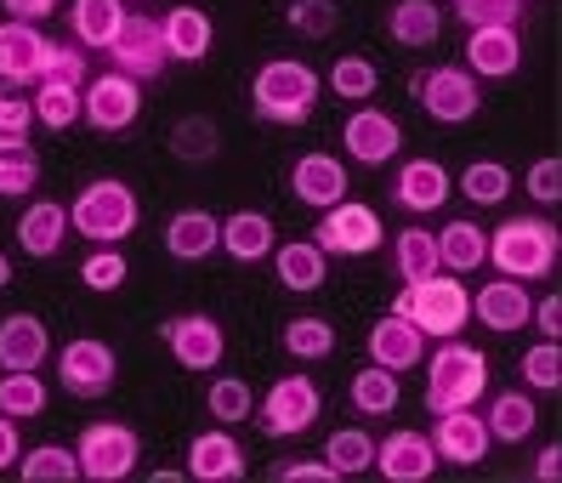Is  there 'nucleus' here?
Segmentation results:
<instances>
[{
    "label": "nucleus",
    "mask_w": 562,
    "mask_h": 483,
    "mask_svg": "<svg viewBox=\"0 0 562 483\" xmlns=\"http://www.w3.org/2000/svg\"><path fill=\"white\" fill-rule=\"evenodd\" d=\"M522 63V35L517 29H472L467 35V69L477 80H506Z\"/></svg>",
    "instance_id": "23"
},
{
    "label": "nucleus",
    "mask_w": 562,
    "mask_h": 483,
    "mask_svg": "<svg viewBox=\"0 0 562 483\" xmlns=\"http://www.w3.org/2000/svg\"><path fill=\"white\" fill-rule=\"evenodd\" d=\"M29 125H35V103L0 86V148H12V143H29Z\"/></svg>",
    "instance_id": "49"
},
{
    "label": "nucleus",
    "mask_w": 562,
    "mask_h": 483,
    "mask_svg": "<svg viewBox=\"0 0 562 483\" xmlns=\"http://www.w3.org/2000/svg\"><path fill=\"white\" fill-rule=\"evenodd\" d=\"M52 352V336L35 313H7L0 318V370H41Z\"/></svg>",
    "instance_id": "25"
},
{
    "label": "nucleus",
    "mask_w": 562,
    "mask_h": 483,
    "mask_svg": "<svg viewBox=\"0 0 562 483\" xmlns=\"http://www.w3.org/2000/svg\"><path fill=\"white\" fill-rule=\"evenodd\" d=\"M488 262V228H477V222H443L438 228V268L449 273H477Z\"/></svg>",
    "instance_id": "30"
},
{
    "label": "nucleus",
    "mask_w": 562,
    "mask_h": 483,
    "mask_svg": "<svg viewBox=\"0 0 562 483\" xmlns=\"http://www.w3.org/2000/svg\"><path fill=\"white\" fill-rule=\"evenodd\" d=\"M347 398H352V409H358V415L381 422V415H392V409H398V398H404L398 370H381V364L358 370V375H352V386H347Z\"/></svg>",
    "instance_id": "35"
},
{
    "label": "nucleus",
    "mask_w": 562,
    "mask_h": 483,
    "mask_svg": "<svg viewBox=\"0 0 562 483\" xmlns=\"http://www.w3.org/2000/svg\"><path fill=\"white\" fill-rule=\"evenodd\" d=\"M273 483H341V472L324 456L318 461H284V467H273Z\"/></svg>",
    "instance_id": "53"
},
{
    "label": "nucleus",
    "mask_w": 562,
    "mask_h": 483,
    "mask_svg": "<svg viewBox=\"0 0 562 483\" xmlns=\"http://www.w3.org/2000/svg\"><path fill=\"white\" fill-rule=\"evenodd\" d=\"M137 114H143V86L131 80V75H120V69H109V75H91L86 80V109H80V120L91 125V132H131L137 125Z\"/></svg>",
    "instance_id": "12"
},
{
    "label": "nucleus",
    "mask_w": 562,
    "mask_h": 483,
    "mask_svg": "<svg viewBox=\"0 0 562 483\" xmlns=\"http://www.w3.org/2000/svg\"><path fill=\"white\" fill-rule=\"evenodd\" d=\"M318 103V75L295 57H273L261 63L250 80V114L268 125H302Z\"/></svg>",
    "instance_id": "4"
},
{
    "label": "nucleus",
    "mask_w": 562,
    "mask_h": 483,
    "mask_svg": "<svg viewBox=\"0 0 562 483\" xmlns=\"http://www.w3.org/2000/svg\"><path fill=\"white\" fill-rule=\"evenodd\" d=\"M125 273H131V262L120 256V245H97L86 262H80V284L86 290H97V296H109V290H120L125 284Z\"/></svg>",
    "instance_id": "45"
},
{
    "label": "nucleus",
    "mask_w": 562,
    "mask_h": 483,
    "mask_svg": "<svg viewBox=\"0 0 562 483\" xmlns=\"http://www.w3.org/2000/svg\"><path fill=\"white\" fill-rule=\"evenodd\" d=\"M114 381H120V359H114L109 341H97V336L63 341V352H57V386L69 398H109Z\"/></svg>",
    "instance_id": "7"
},
{
    "label": "nucleus",
    "mask_w": 562,
    "mask_h": 483,
    "mask_svg": "<svg viewBox=\"0 0 562 483\" xmlns=\"http://www.w3.org/2000/svg\"><path fill=\"white\" fill-rule=\"evenodd\" d=\"M522 193L535 205H557L562 200V159L551 154V159H535V166H528V177H522Z\"/></svg>",
    "instance_id": "51"
},
{
    "label": "nucleus",
    "mask_w": 562,
    "mask_h": 483,
    "mask_svg": "<svg viewBox=\"0 0 562 483\" xmlns=\"http://www.w3.org/2000/svg\"><path fill=\"white\" fill-rule=\"evenodd\" d=\"M284 18H290L295 35H307V41H324L329 29H336V7H324V0H295Z\"/></svg>",
    "instance_id": "52"
},
{
    "label": "nucleus",
    "mask_w": 562,
    "mask_h": 483,
    "mask_svg": "<svg viewBox=\"0 0 562 483\" xmlns=\"http://www.w3.org/2000/svg\"><path fill=\"white\" fill-rule=\"evenodd\" d=\"M386 228H381V216L370 205H358V200H341V205H329L318 216V228H313V245L324 256H370L381 250Z\"/></svg>",
    "instance_id": "11"
},
{
    "label": "nucleus",
    "mask_w": 562,
    "mask_h": 483,
    "mask_svg": "<svg viewBox=\"0 0 562 483\" xmlns=\"http://www.w3.org/2000/svg\"><path fill=\"white\" fill-rule=\"evenodd\" d=\"M159 341H165V352H171L182 370H216L222 352H227V336H222V325H216L211 313H177V318H165Z\"/></svg>",
    "instance_id": "13"
},
{
    "label": "nucleus",
    "mask_w": 562,
    "mask_h": 483,
    "mask_svg": "<svg viewBox=\"0 0 562 483\" xmlns=\"http://www.w3.org/2000/svg\"><path fill=\"white\" fill-rule=\"evenodd\" d=\"M137 7H143V0H137Z\"/></svg>",
    "instance_id": "60"
},
{
    "label": "nucleus",
    "mask_w": 562,
    "mask_h": 483,
    "mask_svg": "<svg viewBox=\"0 0 562 483\" xmlns=\"http://www.w3.org/2000/svg\"><path fill=\"white\" fill-rule=\"evenodd\" d=\"M69 234H75L69 205H57V200H35L18 216V245H23V256H35V262H52V256L69 245Z\"/></svg>",
    "instance_id": "21"
},
{
    "label": "nucleus",
    "mask_w": 562,
    "mask_h": 483,
    "mask_svg": "<svg viewBox=\"0 0 562 483\" xmlns=\"http://www.w3.org/2000/svg\"><path fill=\"white\" fill-rule=\"evenodd\" d=\"M35 120L46 125V132H69V125L80 120V109H86V86H75V80H35Z\"/></svg>",
    "instance_id": "34"
},
{
    "label": "nucleus",
    "mask_w": 562,
    "mask_h": 483,
    "mask_svg": "<svg viewBox=\"0 0 562 483\" xmlns=\"http://www.w3.org/2000/svg\"><path fill=\"white\" fill-rule=\"evenodd\" d=\"M41 63H46V35L23 18H0V86L23 91L41 80Z\"/></svg>",
    "instance_id": "17"
},
{
    "label": "nucleus",
    "mask_w": 562,
    "mask_h": 483,
    "mask_svg": "<svg viewBox=\"0 0 562 483\" xmlns=\"http://www.w3.org/2000/svg\"><path fill=\"white\" fill-rule=\"evenodd\" d=\"M273 245H279V234H273V216L268 211H234V216H222V245L216 250H227L234 262H268L273 256Z\"/></svg>",
    "instance_id": "26"
},
{
    "label": "nucleus",
    "mask_w": 562,
    "mask_h": 483,
    "mask_svg": "<svg viewBox=\"0 0 562 483\" xmlns=\"http://www.w3.org/2000/svg\"><path fill=\"white\" fill-rule=\"evenodd\" d=\"M562 256V234L546 216H512L488 234V262L501 268V279H546Z\"/></svg>",
    "instance_id": "3"
},
{
    "label": "nucleus",
    "mask_w": 562,
    "mask_h": 483,
    "mask_svg": "<svg viewBox=\"0 0 562 483\" xmlns=\"http://www.w3.org/2000/svg\"><path fill=\"white\" fill-rule=\"evenodd\" d=\"M460 193H467L472 205H501L512 193V171L501 159H472V166L460 171Z\"/></svg>",
    "instance_id": "44"
},
{
    "label": "nucleus",
    "mask_w": 562,
    "mask_h": 483,
    "mask_svg": "<svg viewBox=\"0 0 562 483\" xmlns=\"http://www.w3.org/2000/svg\"><path fill=\"white\" fill-rule=\"evenodd\" d=\"M171 148H177V159H193V166H200V159L216 154V125L211 120H182L171 132Z\"/></svg>",
    "instance_id": "50"
},
{
    "label": "nucleus",
    "mask_w": 562,
    "mask_h": 483,
    "mask_svg": "<svg viewBox=\"0 0 562 483\" xmlns=\"http://www.w3.org/2000/svg\"><path fill=\"white\" fill-rule=\"evenodd\" d=\"M415 97H420L426 120H438V125H467V120H477V109H483L477 75L460 69V63H438V69H426V75L415 80Z\"/></svg>",
    "instance_id": "9"
},
{
    "label": "nucleus",
    "mask_w": 562,
    "mask_h": 483,
    "mask_svg": "<svg viewBox=\"0 0 562 483\" xmlns=\"http://www.w3.org/2000/svg\"><path fill=\"white\" fill-rule=\"evenodd\" d=\"M69 41L86 52H109L120 23H125V0H69Z\"/></svg>",
    "instance_id": "27"
},
{
    "label": "nucleus",
    "mask_w": 562,
    "mask_h": 483,
    "mask_svg": "<svg viewBox=\"0 0 562 483\" xmlns=\"http://www.w3.org/2000/svg\"><path fill=\"white\" fill-rule=\"evenodd\" d=\"M69 222H75V234L91 239V245H125L131 234H137V222H143V205H137V193H131L120 177H97V182H86L75 193Z\"/></svg>",
    "instance_id": "5"
},
{
    "label": "nucleus",
    "mask_w": 562,
    "mask_h": 483,
    "mask_svg": "<svg viewBox=\"0 0 562 483\" xmlns=\"http://www.w3.org/2000/svg\"><path fill=\"white\" fill-rule=\"evenodd\" d=\"M12 284V262H7V250H0V290Z\"/></svg>",
    "instance_id": "58"
},
{
    "label": "nucleus",
    "mask_w": 562,
    "mask_h": 483,
    "mask_svg": "<svg viewBox=\"0 0 562 483\" xmlns=\"http://www.w3.org/2000/svg\"><path fill=\"white\" fill-rule=\"evenodd\" d=\"M438 467H443V461H438L432 438L415 433V427H398V433H386V438L375 443V472H381L386 483H426Z\"/></svg>",
    "instance_id": "16"
},
{
    "label": "nucleus",
    "mask_w": 562,
    "mask_h": 483,
    "mask_svg": "<svg viewBox=\"0 0 562 483\" xmlns=\"http://www.w3.org/2000/svg\"><path fill=\"white\" fill-rule=\"evenodd\" d=\"M557 472H562V443H551V449H540V456H535V478L540 483H557Z\"/></svg>",
    "instance_id": "57"
},
{
    "label": "nucleus",
    "mask_w": 562,
    "mask_h": 483,
    "mask_svg": "<svg viewBox=\"0 0 562 483\" xmlns=\"http://www.w3.org/2000/svg\"><path fill=\"white\" fill-rule=\"evenodd\" d=\"M41 182V154L29 143L0 148V200H29V188Z\"/></svg>",
    "instance_id": "43"
},
{
    "label": "nucleus",
    "mask_w": 562,
    "mask_h": 483,
    "mask_svg": "<svg viewBox=\"0 0 562 483\" xmlns=\"http://www.w3.org/2000/svg\"><path fill=\"white\" fill-rule=\"evenodd\" d=\"M528 325H535L546 341H557V336H562V296H557V290H551V296H540L535 307H528Z\"/></svg>",
    "instance_id": "54"
},
{
    "label": "nucleus",
    "mask_w": 562,
    "mask_h": 483,
    "mask_svg": "<svg viewBox=\"0 0 562 483\" xmlns=\"http://www.w3.org/2000/svg\"><path fill=\"white\" fill-rule=\"evenodd\" d=\"M449 171L438 166V159H404L398 177H392V200H398L409 216H432L449 205Z\"/></svg>",
    "instance_id": "20"
},
{
    "label": "nucleus",
    "mask_w": 562,
    "mask_h": 483,
    "mask_svg": "<svg viewBox=\"0 0 562 483\" xmlns=\"http://www.w3.org/2000/svg\"><path fill=\"white\" fill-rule=\"evenodd\" d=\"M216 245H222V216H211V211H177L165 222V250L177 262H205Z\"/></svg>",
    "instance_id": "28"
},
{
    "label": "nucleus",
    "mask_w": 562,
    "mask_h": 483,
    "mask_svg": "<svg viewBox=\"0 0 562 483\" xmlns=\"http://www.w3.org/2000/svg\"><path fill=\"white\" fill-rule=\"evenodd\" d=\"M46 409V381L35 370H7L0 375V415H12V422H35Z\"/></svg>",
    "instance_id": "41"
},
{
    "label": "nucleus",
    "mask_w": 562,
    "mask_h": 483,
    "mask_svg": "<svg viewBox=\"0 0 562 483\" xmlns=\"http://www.w3.org/2000/svg\"><path fill=\"white\" fill-rule=\"evenodd\" d=\"M205 409H211V422H216V427H239V422H250V415H256L250 381H239V375H216V381L205 386Z\"/></svg>",
    "instance_id": "38"
},
{
    "label": "nucleus",
    "mask_w": 562,
    "mask_h": 483,
    "mask_svg": "<svg viewBox=\"0 0 562 483\" xmlns=\"http://www.w3.org/2000/svg\"><path fill=\"white\" fill-rule=\"evenodd\" d=\"M318 415H324V398H318L313 375H302V370L279 375L268 386V398L256 404V422H261V433H268V438H302Z\"/></svg>",
    "instance_id": "8"
},
{
    "label": "nucleus",
    "mask_w": 562,
    "mask_h": 483,
    "mask_svg": "<svg viewBox=\"0 0 562 483\" xmlns=\"http://www.w3.org/2000/svg\"><path fill=\"white\" fill-rule=\"evenodd\" d=\"M341 143L358 166H386V159H398V148H404V125L375 103H358L341 125Z\"/></svg>",
    "instance_id": "14"
},
{
    "label": "nucleus",
    "mask_w": 562,
    "mask_h": 483,
    "mask_svg": "<svg viewBox=\"0 0 562 483\" xmlns=\"http://www.w3.org/2000/svg\"><path fill=\"white\" fill-rule=\"evenodd\" d=\"M375 86H381V69L370 57H358V52H347V57H336V69H329V91L341 97V103H370L375 97Z\"/></svg>",
    "instance_id": "42"
},
{
    "label": "nucleus",
    "mask_w": 562,
    "mask_h": 483,
    "mask_svg": "<svg viewBox=\"0 0 562 483\" xmlns=\"http://www.w3.org/2000/svg\"><path fill=\"white\" fill-rule=\"evenodd\" d=\"M18 456H23L18 422H12V415H0V472H7V467H18Z\"/></svg>",
    "instance_id": "56"
},
{
    "label": "nucleus",
    "mask_w": 562,
    "mask_h": 483,
    "mask_svg": "<svg viewBox=\"0 0 562 483\" xmlns=\"http://www.w3.org/2000/svg\"><path fill=\"white\" fill-rule=\"evenodd\" d=\"M420 359H426V336L409 325V318L386 313V318L370 325V364H381V370H415Z\"/></svg>",
    "instance_id": "24"
},
{
    "label": "nucleus",
    "mask_w": 562,
    "mask_h": 483,
    "mask_svg": "<svg viewBox=\"0 0 562 483\" xmlns=\"http://www.w3.org/2000/svg\"><path fill=\"white\" fill-rule=\"evenodd\" d=\"M528 307H535V296H528L522 279H488L477 296H472V318H477V325H488L494 336L528 330Z\"/></svg>",
    "instance_id": "18"
},
{
    "label": "nucleus",
    "mask_w": 562,
    "mask_h": 483,
    "mask_svg": "<svg viewBox=\"0 0 562 483\" xmlns=\"http://www.w3.org/2000/svg\"><path fill=\"white\" fill-rule=\"evenodd\" d=\"M324 279H329V256L313 239H284L279 245V284L284 290L307 296V290H324Z\"/></svg>",
    "instance_id": "32"
},
{
    "label": "nucleus",
    "mask_w": 562,
    "mask_h": 483,
    "mask_svg": "<svg viewBox=\"0 0 562 483\" xmlns=\"http://www.w3.org/2000/svg\"><path fill=\"white\" fill-rule=\"evenodd\" d=\"M432 449H438V461H449V467H483L488 461V422L483 415H472V404L467 409H443L438 422H432Z\"/></svg>",
    "instance_id": "15"
},
{
    "label": "nucleus",
    "mask_w": 562,
    "mask_h": 483,
    "mask_svg": "<svg viewBox=\"0 0 562 483\" xmlns=\"http://www.w3.org/2000/svg\"><path fill=\"white\" fill-rule=\"evenodd\" d=\"M392 313L409 318L426 341H449L472 325V290L460 279H443V268H438L426 279H409L398 290V302H392Z\"/></svg>",
    "instance_id": "1"
},
{
    "label": "nucleus",
    "mask_w": 562,
    "mask_h": 483,
    "mask_svg": "<svg viewBox=\"0 0 562 483\" xmlns=\"http://www.w3.org/2000/svg\"><path fill=\"white\" fill-rule=\"evenodd\" d=\"M392 268H398V279H426V273H438V234H426V228H409L392 239Z\"/></svg>",
    "instance_id": "40"
},
{
    "label": "nucleus",
    "mask_w": 562,
    "mask_h": 483,
    "mask_svg": "<svg viewBox=\"0 0 562 483\" xmlns=\"http://www.w3.org/2000/svg\"><path fill=\"white\" fill-rule=\"evenodd\" d=\"M483 422H488V438H494V443H528V438H535L540 415H535V398L512 386V393H494V398H488Z\"/></svg>",
    "instance_id": "33"
},
{
    "label": "nucleus",
    "mask_w": 562,
    "mask_h": 483,
    "mask_svg": "<svg viewBox=\"0 0 562 483\" xmlns=\"http://www.w3.org/2000/svg\"><path fill=\"white\" fill-rule=\"evenodd\" d=\"M109 63H114L120 75H131L137 86L159 80L165 69H171V52H165V29H159V18H148V12H125L120 35H114V46H109Z\"/></svg>",
    "instance_id": "10"
},
{
    "label": "nucleus",
    "mask_w": 562,
    "mask_h": 483,
    "mask_svg": "<svg viewBox=\"0 0 562 483\" xmlns=\"http://www.w3.org/2000/svg\"><path fill=\"white\" fill-rule=\"evenodd\" d=\"M18 478L23 483H75L80 478V456L63 443H41V449H23L18 456Z\"/></svg>",
    "instance_id": "37"
},
{
    "label": "nucleus",
    "mask_w": 562,
    "mask_h": 483,
    "mask_svg": "<svg viewBox=\"0 0 562 483\" xmlns=\"http://www.w3.org/2000/svg\"><path fill=\"white\" fill-rule=\"evenodd\" d=\"M386 35L398 46H432L443 35V7L438 0H398V7L386 12Z\"/></svg>",
    "instance_id": "31"
},
{
    "label": "nucleus",
    "mask_w": 562,
    "mask_h": 483,
    "mask_svg": "<svg viewBox=\"0 0 562 483\" xmlns=\"http://www.w3.org/2000/svg\"><path fill=\"white\" fill-rule=\"evenodd\" d=\"M449 7H454V0H449Z\"/></svg>",
    "instance_id": "59"
},
{
    "label": "nucleus",
    "mask_w": 562,
    "mask_h": 483,
    "mask_svg": "<svg viewBox=\"0 0 562 483\" xmlns=\"http://www.w3.org/2000/svg\"><path fill=\"white\" fill-rule=\"evenodd\" d=\"M454 12L467 29H517L528 0H454Z\"/></svg>",
    "instance_id": "46"
},
{
    "label": "nucleus",
    "mask_w": 562,
    "mask_h": 483,
    "mask_svg": "<svg viewBox=\"0 0 562 483\" xmlns=\"http://www.w3.org/2000/svg\"><path fill=\"white\" fill-rule=\"evenodd\" d=\"M426 364V409L443 415V409H467L488 393V352L483 347H467L460 336L438 341L432 359Z\"/></svg>",
    "instance_id": "2"
},
{
    "label": "nucleus",
    "mask_w": 562,
    "mask_h": 483,
    "mask_svg": "<svg viewBox=\"0 0 562 483\" xmlns=\"http://www.w3.org/2000/svg\"><path fill=\"white\" fill-rule=\"evenodd\" d=\"M324 461L336 467L341 478H363L375 467V438L363 433V427H336L329 433V443H324Z\"/></svg>",
    "instance_id": "39"
},
{
    "label": "nucleus",
    "mask_w": 562,
    "mask_h": 483,
    "mask_svg": "<svg viewBox=\"0 0 562 483\" xmlns=\"http://www.w3.org/2000/svg\"><path fill=\"white\" fill-rule=\"evenodd\" d=\"M279 347L290 352L295 364H318V359H329V352H336V325H329V318H318V313H302V318H290V325H284Z\"/></svg>",
    "instance_id": "36"
},
{
    "label": "nucleus",
    "mask_w": 562,
    "mask_h": 483,
    "mask_svg": "<svg viewBox=\"0 0 562 483\" xmlns=\"http://www.w3.org/2000/svg\"><path fill=\"white\" fill-rule=\"evenodd\" d=\"M75 456H80V478H91V483H120V478L137 472L143 438L131 433L125 422H91V427L80 433V443H75Z\"/></svg>",
    "instance_id": "6"
},
{
    "label": "nucleus",
    "mask_w": 562,
    "mask_h": 483,
    "mask_svg": "<svg viewBox=\"0 0 562 483\" xmlns=\"http://www.w3.org/2000/svg\"><path fill=\"white\" fill-rule=\"evenodd\" d=\"M188 478H200V483H239L245 478V449L239 438L216 427V433H200L188 443Z\"/></svg>",
    "instance_id": "22"
},
{
    "label": "nucleus",
    "mask_w": 562,
    "mask_h": 483,
    "mask_svg": "<svg viewBox=\"0 0 562 483\" xmlns=\"http://www.w3.org/2000/svg\"><path fill=\"white\" fill-rule=\"evenodd\" d=\"M347 188H352V182H347V166H341L336 154H302V159L290 166V193H295L302 205H313V211L341 205Z\"/></svg>",
    "instance_id": "19"
},
{
    "label": "nucleus",
    "mask_w": 562,
    "mask_h": 483,
    "mask_svg": "<svg viewBox=\"0 0 562 483\" xmlns=\"http://www.w3.org/2000/svg\"><path fill=\"white\" fill-rule=\"evenodd\" d=\"M7 7V18H23V23H41V18H52L63 0H0Z\"/></svg>",
    "instance_id": "55"
},
{
    "label": "nucleus",
    "mask_w": 562,
    "mask_h": 483,
    "mask_svg": "<svg viewBox=\"0 0 562 483\" xmlns=\"http://www.w3.org/2000/svg\"><path fill=\"white\" fill-rule=\"evenodd\" d=\"M517 370H522V386H535V393H557V386H562V347L557 341L528 347L517 359Z\"/></svg>",
    "instance_id": "47"
},
{
    "label": "nucleus",
    "mask_w": 562,
    "mask_h": 483,
    "mask_svg": "<svg viewBox=\"0 0 562 483\" xmlns=\"http://www.w3.org/2000/svg\"><path fill=\"white\" fill-rule=\"evenodd\" d=\"M41 80H75V86H86V80H91L86 46H75V41H46V63H41Z\"/></svg>",
    "instance_id": "48"
},
{
    "label": "nucleus",
    "mask_w": 562,
    "mask_h": 483,
    "mask_svg": "<svg viewBox=\"0 0 562 483\" xmlns=\"http://www.w3.org/2000/svg\"><path fill=\"white\" fill-rule=\"evenodd\" d=\"M159 29H165V52H171V63H200L211 52V41H216V29H211V18L200 7H171L159 18Z\"/></svg>",
    "instance_id": "29"
}]
</instances>
